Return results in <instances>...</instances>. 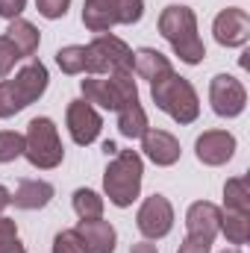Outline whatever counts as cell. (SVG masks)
Instances as JSON below:
<instances>
[{
	"instance_id": "6da1fadb",
	"label": "cell",
	"mask_w": 250,
	"mask_h": 253,
	"mask_svg": "<svg viewBox=\"0 0 250 253\" xmlns=\"http://www.w3.org/2000/svg\"><path fill=\"white\" fill-rule=\"evenodd\" d=\"M162 39L171 44V50L180 56V62L186 65H200L206 56V47H203V39L197 36V15L194 9L188 6H165L159 12V21H156Z\"/></svg>"
},
{
	"instance_id": "7a4b0ae2",
	"label": "cell",
	"mask_w": 250,
	"mask_h": 253,
	"mask_svg": "<svg viewBox=\"0 0 250 253\" xmlns=\"http://www.w3.org/2000/svg\"><path fill=\"white\" fill-rule=\"evenodd\" d=\"M144 180V162L138 150H115L106 171H103V191L112 206L126 209L138 200Z\"/></svg>"
},
{
	"instance_id": "3957f363",
	"label": "cell",
	"mask_w": 250,
	"mask_h": 253,
	"mask_svg": "<svg viewBox=\"0 0 250 253\" xmlns=\"http://www.w3.org/2000/svg\"><path fill=\"white\" fill-rule=\"evenodd\" d=\"M50 74L42 59H30L12 80H0V118H12L47 91Z\"/></svg>"
},
{
	"instance_id": "277c9868",
	"label": "cell",
	"mask_w": 250,
	"mask_h": 253,
	"mask_svg": "<svg viewBox=\"0 0 250 253\" xmlns=\"http://www.w3.org/2000/svg\"><path fill=\"white\" fill-rule=\"evenodd\" d=\"M150 97H153L156 109H162L177 124H194L200 118V97H197L194 85L177 71L156 77L150 83Z\"/></svg>"
},
{
	"instance_id": "5b68a950",
	"label": "cell",
	"mask_w": 250,
	"mask_h": 253,
	"mask_svg": "<svg viewBox=\"0 0 250 253\" xmlns=\"http://www.w3.org/2000/svg\"><path fill=\"white\" fill-rule=\"evenodd\" d=\"M24 159L39 168V171H53L59 168L65 159V147L62 138H59V126L53 124V118L42 115V118H33L27 124L24 132Z\"/></svg>"
},
{
	"instance_id": "8992f818",
	"label": "cell",
	"mask_w": 250,
	"mask_h": 253,
	"mask_svg": "<svg viewBox=\"0 0 250 253\" xmlns=\"http://www.w3.org/2000/svg\"><path fill=\"white\" fill-rule=\"evenodd\" d=\"M83 100L91 106H100L106 112H118L126 103L138 100V85L132 74H106V77H88L80 80Z\"/></svg>"
},
{
	"instance_id": "52a82bcc",
	"label": "cell",
	"mask_w": 250,
	"mask_h": 253,
	"mask_svg": "<svg viewBox=\"0 0 250 253\" xmlns=\"http://www.w3.org/2000/svg\"><path fill=\"white\" fill-rule=\"evenodd\" d=\"M144 15V0H85L83 24L91 33H109L118 24H138Z\"/></svg>"
},
{
	"instance_id": "ba28073f",
	"label": "cell",
	"mask_w": 250,
	"mask_h": 253,
	"mask_svg": "<svg viewBox=\"0 0 250 253\" xmlns=\"http://www.w3.org/2000/svg\"><path fill=\"white\" fill-rule=\"evenodd\" d=\"M135 227L147 242L165 239L174 230V206L165 194H150L135 212Z\"/></svg>"
},
{
	"instance_id": "9c48e42d",
	"label": "cell",
	"mask_w": 250,
	"mask_h": 253,
	"mask_svg": "<svg viewBox=\"0 0 250 253\" xmlns=\"http://www.w3.org/2000/svg\"><path fill=\"white\" fill-rule=\"evenodd\" d=\"M209 103H212L215 115H221V118H239L245 112V106H248V88L233 74H218L209 83Z\"/></svg>"
},
{
	"instance_id": "30bf717a",
	"label": "cell",
	"mask_w": 250,
	"mask_h": 253,
	"mask_svg": "<svg viewBox=\"0 0 250 253\" xmlns=\"http://www.w3.org/2000/svg\"><path fill=\"white\" fill-rule=\"evenodd\" d=\"M65 124H68V132H71L74 144L88 147V144L97 141V135H100V129H103V118H100V112H97L91 103H85V100L80 97V100H71V103H68Z\"/></svg>"
},
{
	"instance_id": "8fae6325",
	"label": "cell",
	"mask_w": 250,
	"mask_h": 253,
	"mask_svg": "<svg viewBox=\"0 0 250 253\" xmlns=\"http://www.w3.org/2000/svg\"><path fill=\"white\" fill-rule=\"evenodd\" d=\"M212 33L221 47H245L250 42V15L239 6H227L215 15Z\"/></svg>"
},
{
	"instance_id": "7c38bea8",
	"label": "cell",
	"mask_w": 250,
	"mask_h": 253,
	"mask_svg": "<svg viewBox=\"0 0 250 253\" xmlns=\"http://www.w3.org/2000/svg\"><path fill=\"white\" fill-rule=\"evenodd\" d=\"M56 65L68 77L77 74H88V77H106V65L100 59V53L91 44H68L56 50Z\"/></svg>"
},
{
	"instance_id": "4fadbf2b",
	"label": "cell",
	"mask_w": 250,
	"mask_h": 253,
	"mask_svg": "<svg viewBox=\"0 0 250 253\" xmlns=\"http://www.w3.org/2000/svg\"><path fill=\"white\" fill-rule=\"evenodd\" d=\"M236 153V135L227 132V129H206L197 135L194 141V156L197 162L209 165V168H218V165H227Z\"/></svg>"
},
{
	"instance_id": "5bb4252c",
	"label": "cell",
	"mask_w": 250,
	"mask_h": 253,
	"mask_svg": "<svg viewBox=\"0 0 250 253\" xmlns=\"http://www.w3.org/2000/svg\"><path fill=\"white\" fill-rule=\"evenodd\" d=\"M141 150L144 156L159 165V168H171L180 162V141L168 132V129H156V126H147V132L141 135Z\"/></svg>"
},
{
	"instance_id": "9a60e30c",
	"label": "cell",
	"mask_w": 250,
	"mask_h": 253,
	"mask_svg": "<svg viewBox=\"0 0 250 253\" xmlns=\"http://www.w3.org/2000/svg\"><path fill=\"white\" fill-rule=\"evenodd\" d=\"M88 44L100 53V59L106 65V74H132V50L124 39H118L112 33H100Z\"/></svg>"
},
{
	"instance_id": "2e32d148",
	"label": "cell",
	"mask_w": 250,
	"mask_h": 253,
	"mask_svg": "<svg viewBox=\"0 0 250 253\" xmlns=\"http://www.w3.org/2000/svg\"><path fill=\"white\" fill-rule=\"evenodd\" d=\"M186 233L206 239V242H215V236L221 233V206H215L209 200L191 203L186 212Z\"/></svg>"
},
{
	"instance_id": "e0dca14e",
	"label": "cell",
	"mask_w": 250,
	"mask_h": 253,
	"mask_svg": "<svg viewBox=\"0 0 250 253\" xmlns=\"http://www.w3.org/2000/svg\"><path fill=\"white\" fill-rule=\"evenodd\" d=\"M74 230H77V236L83 239L85 253H115L118 233H115V227H112L109 221L91 218V221H80Z\"/></svg>"
},
{
	"instance_id": "ac0fdd59",
	"label": "cell",
	"mask_w": 250,
	"mask_h": 253,
	"mask_svg": "<svg viewBox=\"0 0 250 253\" xmlns=\"http://www.w3.org/2000/svg\"><path fill=\"white\" fill-rule=\"evenodd\" d=\"M53 194H56V189L47 180H21L18 189L12 191V203L18 209L33 212V209H44L53 200Z\"/></svg>"
},
{
	"instance_id": "d6986e66",
	"label": "cell",
	"mask_w": 250,
	"mask_h": 253,
	"mask_svg": "<svg viewBox=\"0 0 250 253\" xmlns=\"http://www.w3.org/2000/svg\"><path fill=\"white\" fill-rule=\"evenodd\" d=\"M168 71H174V65H171V59L162 50H156V47H138L132 53V74H138L141 80H150L153 83L156 77H162Z\"/></svg>"
},
{
	"instance_id": "ffe728a7",
	"label": "cell",
	"mask_w": 250,
	"mask_h": 253,
	"mask_svg": "<svg viewBox=\"0 0 250 253\" xmlns=\"http://www.w3.org/2000/svg\"><path fill=\"white\" fill-rule=\"evenodd\" d=\"M6 39L18 47V53L27 59V56H33L36 50H39V44H42V33L36 30V24H30L27 18H15V21H9V30H6Z\"/></svg>"
},
{
	"instance_id": "44dd1931",
	"label": "cell",
	"mask_w": 250,
	"mask_h": 253,
	"mask_svg": "<svg viewBox=\"0 0 250 253\" xmlns=\"http://www.w3.org/2000/svg\"><path fill=\"white\" fill-rule=\"evenodd\" d=\"M147 112L144 106L135 100V103H126L124 109H118V132L124 138H141L147 132Z\"/></svg>"
},
{
	"instance_id": "7402d4cb",
	"label": "cell",
	"mask_w": 250,
	"mask_h": 253,
	"mask_svg": "<svg viewBox=\"0 0 250 253\" xmlns=\"http://www.w3.org/2000/svg\"><path fill=\"white\" fill-rule=\"evenodd\" d=\"M221 233H224V239H227L233 248H242L250 239V215L221 209Z\"/></svg>"
},
{
	"instance_id": "603a6c76",
	"label": "cell",
	"mask_w": 250,
	"mask_h": 253,
	"mask_svg": "<svg viewBox=\"0 0 250 253\" xmlns=\"http://www.w3.org/2000/svg\"><path fill=\"white\" fill-rule=\"evenodd\" d=\"M224 209L250 215V183L248 177H230L224 183Z\"/></svg>"
},
{
	"instance_id": "cb8c5ba5",
	"label": "cell",
	"mask_w": 250,
	"mask_h": 253,
	"mask_svg": "<svg viewBox=\"0 0 250 253\" xmlns=\"http://www.w3.org/2000/svg\"><path fill=\"white\" fill-rule=\"evenodd\" d=\"M74 212L80 215V221L103 218V197L94 189H77L74 191Z\"/></svg>"
},
{
	"instance_id": "d4e9b609",
	"label": "cell",
	"mask_w": 250,
	"mask_h": 253,
	"mask_svg": "<svg viewBox=\"0 0 250 253\" xmlns=\"http://www.w3.org/2000/svg\"><path fill=\"white\" fill-rule=\"evenodd\" d=\"M24 132L18 129H0V165L15 162L18 156H24Z\"/></svg>"
},
{
	"instance_id": "484cf974",
	"label": "cell",
	"mask_w": 250,
	"mask_h": 253,
	"mask_svg": "<svg viewBox=\"0 0 250 253\" xmlns=\"http://www.w3.org/2000/svg\"><path fill=\"white\" fill-rule=\"evenodd\" d=\"M0 253H27L18 239V224L6 215H0Z\"/></svg>"
},
{
	"instance_id": "4316f807",
	"label": "cell",
	"mask_w": 250,
	"mask_h": 253,
	"mask_svg": "<svg viewBox=\"0 0 250 253\" xmlns=\"http://www.w3.org/2000/svg\"><path fill=\"white\" fill-rule=\"evenodd\" d=\"M21 59H24V56L18 53V47H15L6 36H0V80H6L9 71L21 62Z\"/></svg>"
},
{
	"instance_id": "83f0119b",
	"label": "cell",
	"mask_w": 250,
	"mask_h": 253,
	"mask_svg": "<svg viewBox=\"0 0 250 253\" xmlns=\"http://www.w3.org/2000/svg\"><path fill=\"white\" fill-rule=\"evenodd\" d=\"M53 253H85L83 239L77 236V230H62L53 239Z\"/></svg>"
},
{
	"instance_id": "f1b7e54d",
	"label": "cell",
	"mask_w": 250,
	"mask_h": 253,
	"mask_svg": "<svg viewBox=\"0 0 250 253\" xmlns=\"http://www.w3.org/2000/svg\"><path fill=\"white\" fill-rule=\"evenodd\" d=\"M68 6H71V0H36L39 15L47 18V21H59V18H65V15H68Z\"/></svg>"
},
{
	"instance_id": "f546056e",
	"label": "cell",
	"mask_w": 250,
	"mask_h": 253,
	"mask_svg": "<svg viewBox=\"0 0 250 253\" xmlns=\"http://www.w3.org/2000/svg\"><path fill=\"white\" fill-rule=\"evenodd\" d=\"M177 253H212V242L197 239V236H186V242L180 245Z\"/></svg>"
},
{
	"instance_id": "4dcf8cb0",
	"label": "cell",
	"mask_w": 250,
	"mask_h": 253,
	"mask_svg": "<svg viewBox=\"0 0 250 253\" xmlns=\"http://www.w3.org/2000/svg\"><path fill=\"white\" fill-rule=\"evenodd\" d=\"M24 6H27V0H0V18H6V21L21 18Z\"/></svg>"
},
{
	"instance_id": "1f68e13d",
	"label": "cell",
	"mask_w": 250,
	"mask_h": 253,
	"mask_svg": "<svg viewBox=\"0 0 250 253\" xmlns=\"http://www.w3.org/2000/svg\"><path fill=\"white\" fill-rule=\"evenodd\" d=\"M129 253H159V251H156V245H150V242H135V245L129 248Z\"/></svg>"
},
{
	"instance_id": "d6a6232c",
	"label": "cell",
	"mask_w": 250,
	"mask_h": 253,
	"mask_svg": "<svg viewBox=\"0 0 250 253\" xmlns=\"http://www.w3.org/2000/svg\"><path fill=\"white\" fill-rule=\"evenodd\" d=\"M12 203V191L6 189V186H0V215L6 212V206Z\"/></svg>"
},
{
	"instance_id": "836d02e7",
	"label": "cell",
	"mask_w": 250,
	"mask_h": 253,
	"mask_svg": "<svg viewBox=\"0 0 250 253\" xmlns=\"http://www.w3.org/2000/svg\"><path fill=\"white\" fill-rule=\"evenodd\" d=\"M103 150H106V156H109V153H115V150H118V147H115V144H112V141H106V144H103Z\"/></svg>"
},
{
	"instance_id": "e575fe53",
	"label": "cell",
	"mask_w": 250,
	"mask_h": 253,
	"mask_svg": "<svg viewBox=\"0 0 250 253\" xmlns=\"http://www.w3.org/2000/svg\"><path fill=\"white\" fill-rule=\"evenodd\" d=\"M221 253H242L239 248H227V251H221Z\"/></svg>"
}]
</instances>
